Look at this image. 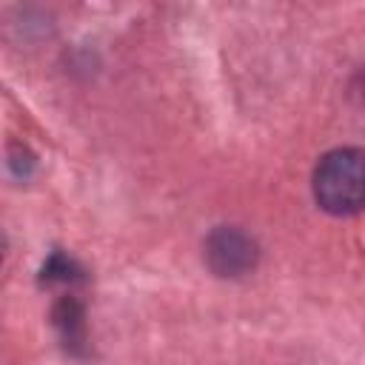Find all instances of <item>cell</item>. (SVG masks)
Instances as JSON below:
<instances>
[{"mask_svg": "<svg viewBox=\"0 0 365 365\" xmlns=\"http://www.w3.org/2000/svg\"><path fill=\"white\" fill-rule=\"evenodd\" d=\"M257 242L234 225H220L205 237V262L217 277H245L257 265Z\"/></svg>", "mask_w": 365, "mask_h": 365, "instance_id": "2", "label": "cell"}, {"mask_svg": "<svg viewBox=\"0 0 365 365\" xmlns=\"http://www.w3.org/2000/svg\"><path fill=\"white\" fill-rule=\"evenodd\" d=\"M54 317H57V325L63 331L66 345H80L83 342V308L74 299H63L57 305Z\"/></svg>", "mask_w": 365, "mask_h": 365, "instance_id": "3", "label": "cell"}, {"mask_svg": "<svg viewBox=\"0 0 365 365\" xmlns=\"http://www.w3.org/2000/svg\"><path fill=\"white\" fill-rule=\"evenodd\" d=\"M314 200L322 211L348 217L365 208V151L334 148L314 168Z\"/></svg>", "mask_w": 365, "mask_h": 365, "instance_id": "1", "label": "cell"}]
</instances>
